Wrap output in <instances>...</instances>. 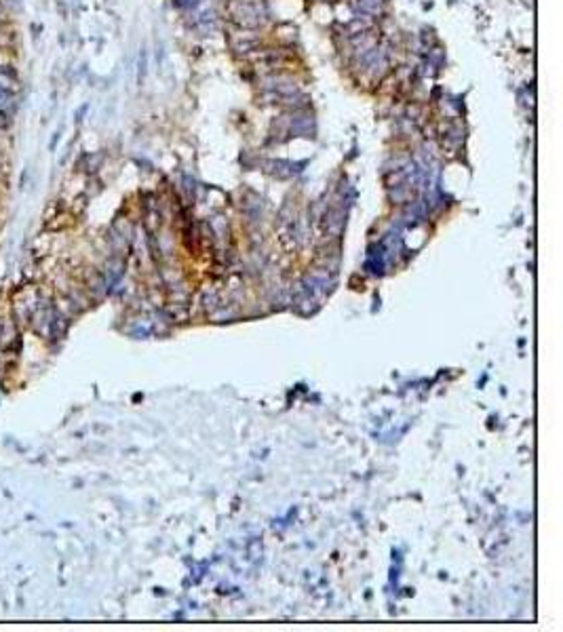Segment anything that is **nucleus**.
I'll return each mask as SVG.
<instances>
[{"mask_svg": "<svg viewBox=\"0 0 563 632\" xmlns=\"http://www.w3.org/2000/svg\"><path fill=\"white\" fill-rule=\"evenodd\" d=\"M9 123H11V118H9V116H5L3 112H0V129H5Z\"/></svg>", "mask_w": 563, "mask_h": 632, "instance_id": "nucleus-3", "label": "nucleus"}, {"mask_svg": "<svg viewBox=\"0 0 563 632\" xmlns=\"http://www.w3.org/2000/svg\"><path fill=\"white\" fill-rule=\"evenodd\" d=\"M15 110H18V97L13 93H7L0 89V112L11 118L15 114Z\"/></svg>", "mask_w": 563, "mask_h": 632, "instance_id": "nucleus-2", "label": "nucleus"}, {"mask_svg": "<svg viewBox=\"0 0 563 632\" xmlns=\"http://www.w3.org/2000/svg\"><path fill=\"white\" fill-rule=\"evenodd\" d=\"M0 89L7 91V93H13V95L20 91V78L13 70L0 68Z\"/></svg>", "mask_w": 563, "mask_h": 632, "instance_id": "nucleus-1", "label": "nucleus"}]
</instances>
